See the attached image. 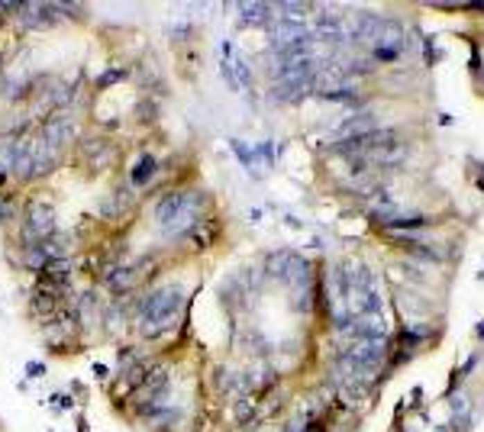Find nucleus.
<instances>
[{"label": "nucleus", "instance_id": "nucleus-1", "mask_svg": "<svg viewBox=\"0 0 484 432\" xmlns=\"http://www.w3.org/2000/svg\"><path fill=\"white\" fill-rule=\"evenodd\" d=\"M181 307H184V291H181L178 284L152 287V291L139 300V310H136V329H139L146 339L162 336V332H168V329L175 326Z\"/></svg>", "mask_w": 484, "mask_h": 432}, {"label": "nucleus", "instance_id": "nucleus-2", "mask_svg": "<svg viewBox=\"0 0 484 432\" xmlns=\"http://www.w3.org/2000/svg\"><path fill=\"white\" fill-rule=\"evenodd\" d=\"M268 271L278 274L281 281L294 291V307L310 310V262L294 252H281L268 258Z\"/></svg>", "mask_w": 484, "mask_h": 432}, {"label": "nucleus", "instance_id": "nucleus-3", "mask_svg": "<svg viewBox=\"0 0 484 432\" xmlns=\"http://www.w3.org/2000/svg\"><path fill=\"white\" fill-rule=\"evenodd\" d=\"M58 223H55V210L46 200H29L26 213H23V245L29 242H49L55 239Z\"/></svg>", "mask_w": 484, "mask_h": 432}, {"label": "nucleus", "instance_id": "nucleus-4", "mask_svg": "<svg viewBox=\"0 0 484 432\" xmlns=\"http://www.w3.org/2000/svg\"><path fill=\"white\" fill-rule=\"evenodd\" d=\"M200 204H204L200 190H184L181 207L175 210V216L168 219V226L162 233H165L168 239H175V235H184V233H191V229H197V226H200Z\"/></svg>", "mask_w": 484, "mask_h": 432}, {"label": "nucleus", "instance_id": "nucleus-5", "mask_svg": "<svg viewBox=\"0 0 484 432\" xmlns=\"http://www.w3.org/2000/svg\"><path fill=\"white\" fill-rule=\"evenodd\" d=\"M58 19H62L58 3H29V0H19V7H17V23L23 29H52Z\"/></svg>", "mask_w": 484, "mask_h": 432}, {"label": "nucleus", "instance_id": "nucleus-6", "mask_svg": "<svg viewBox=\"0 0 484 432\" xmlns=\"http://www.w3.org/2000/svg\"><path fill=\"white\" fill-rule=\"evenodd\" d=\"M39 139L58 152L65 149V145H71V142H75V123H71V116H68V113H52V116L42 123Z\"/></svg>", "mask_w": 484, "mask_h": 432}, {"label": "nucleus", "instance_id": "nucleus-7", "mask_svg": "<svg viewBox=\"0 0 484 432\" xmlns=\"http://www.w3.org/2000/svg\"><path fill=\"white\" fill-rule=\"evenodd\" d=\"M313 39L339 48V46H345V42H352V29L345 26V19L339 17V13H320L317 26H313Z\"/></svg>", "mask_w": 484, "mask_h": 432}, {"label": "nucleus", "instance_id": "nucleus-8", "mask_svg": "<svg viewBox=\"0 0 484 432\" xmlns=\"http://www.w3.org/2000/svg\"><path fill=\"white\" fill-rule=\"evenodd\" d=\"M381 26L384 19L374 17V13H368V10H358L352 17V39L355 42H362V46H374L378 48V42H381Z\"/></svg>", "mask_w": 484, "mask_h": 432}, {"label": "nucleus", "instance_id": "nucleus-9", "mask_svg": "<svg viewBox=\"0 0 484 432\" xmlns=\"http://www.w3.org/2000/svg\"><path fill=\"white\" fill-rule=\"evenodd\" d=\"M310 91H313V75L281 78V81H275V87H271V100H278V104H294V100H304Z\"/></svg>", "mask_w": 484, "mask_h": 432}, {"label": "nucleus", "instance_id": "nucleus-10", "mask_svg": "<svg viewBox=\"0 0 484 432\" xmlns=\"http://www.w3.org/2000/svg\"><path fill=\"white\" fill-rule=\"evenodd\" d=\"M58 161H62V152L46 145L42 139H33V181L49 178L58 168Z\"/></svg>", "mask_w": 484, "mask_h": 432}, {"label": "nucleus", "instance_id": "nucleus-11", "mask_svg": "<svg viewBox=\"0 0 484 432\" xmlns=\"http://www.w3.org/2000/svg\"><path fill=\"white\" fill-rule=\"evenodd\" d=\"M378 223L388 226V229H420V226H426V216H420V213L397 216L391 210H378Z\"/></svg>", "mask_w": 484, "mask_h": 432}, {"label": "nucleus", "instance_id": "nucleus-12", "mask_svg": "<svg viewBox=\"0 0 484 432\" xmlns=\"http://www.w3.org/2000/svg\"><path fill=\"white\" fill-rule=\"evenodd\" d=\"M181 200H184V190H168L165 197H162L159 204H155V223H159L162 229H165L168 219L175 216V210L181 207Z\"/></svg>", "mask_w": 484, "mask_h": 432}, {"label": "nucleus", "instance_id": "nucleus-13", "mask_svg": "<svg viewBox=\"0 0 484 432\" xmlns=\"http://www.w3.org/2000/svg\"><path fill=\"white\" fill-rule=\"evenodd\" d=\"M242 23H252V26H265L275 17V7L271 3H239Z\"/></svg>", "mask_w": 484, "mask_h": 432}, {"label": "nucleus", "instance_id": "nucleus-14", "mask_svg": "<svg viewBox=\"0 0 484 432\" xmlns=\"http://www.w3.org/2000/svg\"><path fill=\"white\" fill-rule=\"evenodd\" d=\"M155 168H159V161H155V155H139V161L132 165L130 171V184H136V188H142V184H149L152 174H155Z\"/></svg>", "mask_w": 484, "mask_h": 432}, {"label": "nucleus", "instance_id": "nucleus-15", "mask_svg": "<svg viewBox=\"0 0 484 432\" xmlns=\"http://www.w3.org/2000/svg\"><path fill=\"white\" fill-rule=\"evenodd\" d=\"M365 132H374L372 113H355L352 120H345V123H343L339 136H343V139H355V136H365Z\"/></svg>", "mask_w": 484, "mask_h": 432}, {"label": "nucleus", "instance_id": "nucleus-16", "mask_svg": "<svg viewBox=\"0 0 484 432\" xmlns=\"http://www.w3.org/2000/svg\"><path fill=\"white\" fill-rule=\"evenodd\" d=\"M307 3H291V0H281L278 7H275V13H278L284 23H304V17H307Z\"/></svg>", "mask_w": 484, "mask_h": 432}, {"label": "nucleus", "instance_id": "nucleus-17", "mask_svg": "<svg viewBox=\"0 0 484 432\" xmlns=\"http://www.w3.org/2000/svg\"><path fill=\"white\" fill-rule=\"evenodd\" d=\"M123 78H126V68H123V65H113V68H107L103 75H97V81H94V87H97V91H107V87L120 84Z\"/></svg>", "mask_w": 484, "mask_h": 432}, {"label": "nucleus", "instance_id": "nucleus-18", "mask_svg": "<svg viewBox=\"0 0 484 432\" xmlns=\"http://www.w3.org/2000/svg\"><path fill=\"white\" fill-rule=\"evenodd\" d=\"M13 219H17V200L0 190V223L7 226V223H13Z\"/></svg>", "mask_w": 484, "mask_h": 432}, {"label": "nucleus", "instance_id": "nucleus-19", "mask_svg": "<svg viewBox=\"0 0 484 432\" xmlns=\"http://www.w3.org/2000/svg\"><path fill=\"white\" fill-rule=\"evenodd\" d=\"M58 13L62 17H75V19H84V3H58Z\"/></svg>", "mask_w": 484, "mask_h": 432}, {"label": "nucleus", "instance_id": "nucleus-20", "mask_svg": "<svg viewBox=\"0 0 484 432\" xmlns=\"http://www.w3.org/2000/svg\"><path fill=\"white\" fill-rule=\"evenodd\" d=\"M26 377H29V381L46 377V361H26Z\"/></svg>", "mask_w": 484, "mask_h": 432}, {"label": "nucleus", "instance_id": "nucleus-21", "mask_svg": "<svg viewBox=\"0 0 484 432\" xmlns=\"http://www.w3.org/2000/svg\"><path fill=\"white\" fill-rule=\"evenodd\" d=\"M52 400H58V406H62V410H71V404H75V400H71V397H65V394H55Z\"/></svg>", "mask_w": 484, "mask_h": 432}, {"label": "nucleus", "instance_id": "nucleus-22", "mask_svg": "<svg viewBox=\"0 0 484 432\" xmlns=\"http://www.w3.org/2000/svg\"><path fill=\"white\" fill-rule=\"evenodd\" d=\"M94 377H97V381H107V377H110L107 365H94Z\"/></svg>", "mask_w": 484, "mask_h": 432}, {"label": "nucleus", "instance_id": "nucleus-23", "mask_svg": "<svg viewBox=\"0 0 484 432\" xmlns=\"http://www.w3.org/2000/svg\"><path fill=\"white\" fill-rule=\"evenodd\" d=\"M284 432H300V423H291V426H288V429H284Z\"/></svg>", "mask_w": 484, "mask_h": 432}, {"label": "nucleus", "instance_id": "nucleus-24", "mask_svg": "<svg viewBox=\"0 0 484 432\" xmlns=\"http://www.w3.org/2000/svg\"><path fill=\"white\" fill-rule=\"evenodd\" d=\"M3 184H7V171H0V188H3Z\"/></svg>", "mask_w": 484, "mask_h": 432}]
</instances>
